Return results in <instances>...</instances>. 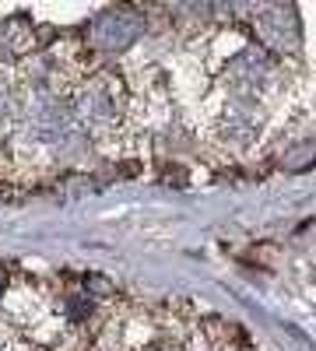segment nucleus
<instances>
[{
  "label": "nucleus",
  "instance_id": "nucleus-1",
  "mask_svg": "<svg viewBox=\"0 0 316 351\" xmlns=\"http://www.w3.org/2000/svg\"><path fill=\"white\" fill-rule=\"evenodd\" d=\"M137 32H141V21H137L130 11H109V14L99 21V28H95V36H99V43H102L106 49H123V46H130V43L137 39Z\"/></svg>",
  "mask_w": 316,
  "mask_h": 351
}]
</instances>
